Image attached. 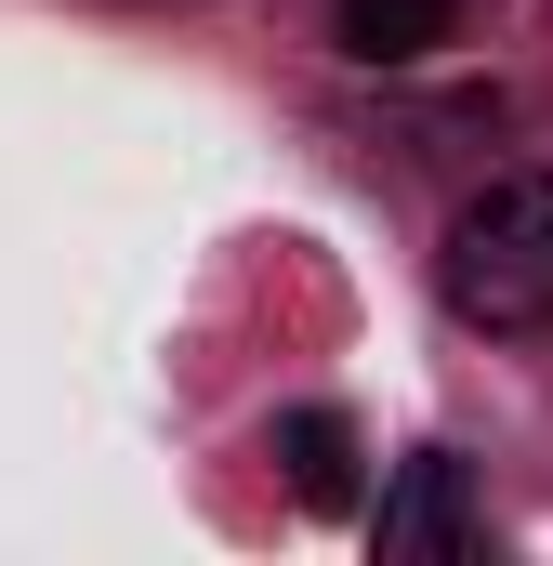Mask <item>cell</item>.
I'll use <instances>...</instances> for the list:
<instances>
[{
  "label": "cell",
  "mask_w": 553,
  "mask_h": 566,
  "mask_svg": "<svg viewBox=\"0 0 553 566\" xmlns=\"http://www.w3.org/2000/svg\"><path fill=\"white\" fill-rule=\"evenodd\" d=\"M330 40H343L356 66H421L435 40H461V0H343Z\"/></svg>",
  "instance_id": "3957f363"
},
{
  "label": "cell",
  "mask_w": 553,
  "mask_h": 566,
  "mask_svg": "<svg viewBox=\"0 0 553 566\" xmlns=\"http://www.w3.org/2000/svg\"><path fill=\"white\" fill-rule=\"evenodd\" d=\"M435 290H448L461 329H501V343L553 329V171H501L488 198H461Z\"/></svg>",
  "instance_id": "6da1fadb"
},
{
  "label": "cell",
  "mask_w": 553,
  "mask_h": 566,
  "mask_svg": "<svg viewBox=\"0 0 553 566\" xmlns=\"http://www.w3.org/2000/svg\"><path fill=\"white\" fill-rule=\"evenodd\" d=\"M474 541V488H461V461H409L396 488H383V554H461Z\"/></svg>",
  "instance_id": "7a4b0ae2"
},
{
  "label": "cell",
  "mask_w": 553,
  "mask_h": 566,
  "mask_svg": "<svg viewBox=\"0 0 553 566\" xmlns=\"http://www.w3.org/2000/svg\"><path fill=\"white\" fill-rule=\"evenodd\" d=\"M276 461H290V488H303L316 514H343V501H356V434L330 422V409H303V422L276 434Z\"/></svg>",
  "instance_id": "277c9868"
}]
</instances>
